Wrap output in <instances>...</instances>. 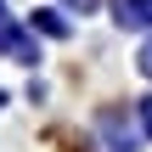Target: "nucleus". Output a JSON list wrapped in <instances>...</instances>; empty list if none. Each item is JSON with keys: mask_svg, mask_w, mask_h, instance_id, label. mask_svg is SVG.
I'll use <instances>...</instances> for the list:
<instances>
[{"mask_svg": "<svg viewBox=\"0 0 152 152\" xmlns=\"http://www.w3.org/2000/svg\"><path fill=\"white\" fill-rule=\"evenodd\" d=\"M118 23L147 28V23H152V0H118Z\"/></svg>", "mask_w": 152, "mask_h": 152, "instance_id": "f257e3e1", "label": "nucleus"}, {"mask_svg": "<svg viewBox=\"0 0 152 152\" xmlns=\"http://www.w3.org/2000/svg\"><path fill=\"white\" fill-rule=\"evenodd\" d=\"M141 124H147V130H152V96H147V102H141Z\"/></svg>", "mask_w": 152, "mask_h": 152, "instance_id": "f03ea898", "label": "nucleus"}, {"mask_svg": "<svg viewBox=\"0 0 152 152\" xmlns=\"http://www.w3.org/2000/svg\"><path fill=\"white\" fill-rule=\"evenodd\" d=\"M141 68H147V73H152V45H147V51H141Z\"/></svg>", "mask_w": 152, "mask_h": 152, "instance_id": "7ed1b4c3", "label": "nucleus"}, {"mask_svg": "<svg viewBox=\"0 0 152 152\" xmlns=\"http://www.w3.org/2000/svg\"><path fill=\"white\" fill-rule=\"evenodd\" d=\"M73 6H90V0H73Z\"/></svg>", "mask_w": 152, "mask_h": 152, "instance_id": "20e7f679", "label": "nucleus"}]
</instances>
